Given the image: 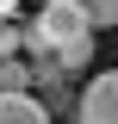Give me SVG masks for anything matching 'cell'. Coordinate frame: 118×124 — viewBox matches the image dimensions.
Wrapping results in <instances>:
<instances>
[{
    "label": "cell",
    "instance_id": "obj_1",
    "mask_svg": "<svg viewBox=\"0 0 118 124\" xmlns=\"http://www.w3.org/2000/svg\"><path fill=\"white\" fill-rule=\"evenodd\" d=\"M25 50L31 56H56V68H87L93 62V19L81 0H44V13L25 25Z\"/></svg>",
    "mask_w": 118,
    "mask_h": 124
},
{
    "label": "cell",
    "instance_id": "obj_2",
    "mask_svg": "<svg viewBox=\"0 0 118 124\" xmlns=\"http://www.w3.org/2000/svg\"><path fill=\"white\" fill-rule=\"evenodd\" d=\"M75 124H118V68H106V75H93L81 87Z\"/></svg>",
    "mask_w": 118,
    "mask_h": 124
},
{
    "label": "cell",
    "instance_id": "obj_3",
    "mask_svg": "<svg viewBox=\"0 0 118 124\" xmlns=\"http://www.w3.org/2000/svg\"><path fill=\"white\" fill-rule=\"evenodd\" d=\"M0 124H50V112H44V99H31L25 87H6L0 93Z\"/></svg>",
    "mask_w": 118,
    "mask_h": 124
},
{
    "label": "cell",
    "instance_id": "obj_4",
    "mask_svg": "<svg viewBox=\"0 0 118 124\" xmlns=\"http://www.w3.org/2000/svg\"><path fill=\"white\" fill-rule=\"evenodd\" d=\"M6 87H31V68L19 56H0V93H6Z\"/></svg>",
    "mask_w": 118,
    "mask_h": 124
},
{
    "label": "cell",
    "instance_id": "obj_5",
    "mask_svg": "<svg viewBox=\"0 0 118 124\" xmlns=\"http://www.w3.org/2000/svg\"><path fill=\"white\" fill-rule=\"evenodd\" d=\"M19 50H25V31L13 19H0V56H19Z\"/></svg>",
    "mask_w": 118,
    "mask_h": 124
},
{
    "label": "cell",
    "instance_id": "obj_6",
    "mask_svg": "<svg viewBox=\"0 0 118 124\" xmlns=\"http://www.w3.org/2000/svg\"><path fill=\"white\" fill-rule=\"evenodd\" d=\"M93 25H118V0H81Z\"/></svg>",
    "mask_w": 118,
    "mask_h": 124
},
{
    "label": "cell",
    "instance_id": "obj_7",
    "mask_svg": "<svg viewBox=\"0 0 118 124\" xmlns=\"http://www.w3.org/2000/svg\"><path fill=\"white\" fill-rule=\"evenodd\" d=\"M13 6H19V0H0V19H6V13H13Z\"/></svg>",
    "mask_w": 118,
    "mask_h": 124
}]
</instances>
